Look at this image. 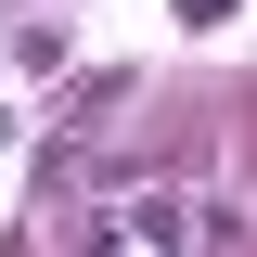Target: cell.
<instances>
[{"label":"cell","instance_id":"obj_1","mask_svg":"<svg viewBox=\"0 0 257 257\" xmlns=\"http://www.w3.org/2000/svg\"><path fill=\"white\" fill-rule=\"evenodd\" d=\"M103 244H193V206H167V193H116V206H103Z\"/></svg>","mask_w":257,"mask_h":257},{"label":"cell","instance_id":"obj_2","mask_svg":"<svg viewBox=\"0 0 257 257\" xmlns=\"http://www.w3.org/2000/svg\"><path fill=\"white\" fill-rule=\"evenodd\" d=\"M13 77H64V26H26V39H13Z\"/></svg>","mask_w":257,"mask_h":257},{"label":"cell","instance_id":"obj_3","mask_svg":"<svg viewBox=\"0 0 257 257\" xmlns=\"http://www.w3.org/2000/svg\"><path fill=\"white\" fill-rule=\"evenodd\" d=\"M180 13H193V26H219V13H231V0H180Z\"/></svg>","mask_w":257,"mask_h":257},{"label":"cell","instance_id":"obj_4","mask_svg":"<svg viewBox=\"0 0 257 257\" xmlns=\"http://www.w3.org/2000/svg\"><path fill=\"white\" fill-rule=\"evenodd\" d=\"M0 77H13V52H0Z\"/></svg>","mask_w":257,"mask_h":257},{"label":"cell","instance_id":"obj_5","mask_svg":"<svg viewBox=\"0 0 257 257\" xmlns=\"http://www.w3.org/2000/svg\"><path fill=\"white\" fill-rule=\"evenodd\" d=\"M0 142H13V128H0Z\"/></svg>","mask_w":257,"mask_h":257}]
</instances>
